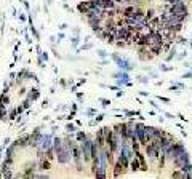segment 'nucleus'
<instances>
[{
    "label": "nucleus",
    "instance_id": "obj_12",
    "mask_svg": "<svg viewBox=\"0 0 192 179\" xmlns=\"http://www.w3.org/2000/svg\"><path fill=\"white\" fill-rule=\"evenodd\" d=\"M77 10H79V13L80 15H88V11L91 10V6H90V2L86 0V2H80L79 5H77Z\"/></svg>",
    "mask_w": 192,
    "mask_h": 179
},
{
    "label": "nucleus",
    "instance_id": "obj_4",
    "mask_svg": "<svg viewBox=\"0 0 192 179\" xmlns=\"http://www.w3.org/2000/svg\"><path fill=\"white\" fill-rule=\"evenodd\" d=\"M72 162L75 163V168H77V171H82V168H83V157H82V152H80V146L79 144H75L72 147Z\"/></svg>",
    "mask_w": 192,
    "mask_h": 179
},
{
    "label": "nucleus",
    "instance_id": "obj_5",
    "mask_svg": "<svg viewBox=\"0 0 192 179\" xmlns=\"http://www.w3.org/2000/svg\"><path fill=\"white\" fill-rule=\"evenodd\" d=\"M51 147H55L51 134H42V138H40V141H38V144H37L35 149H37V152H45V150L51 149Z\"/></svg>",
    "mask_w": 192,
    "mask_h": 179
},
{
    "label": "nucleus",
    "instance_id": "obj_32",
    "mask_svg": "<svg viewBox=\"0 0 192 179\" xmlns=\"http://www.w3.org/2000/svg\"><path fill=\"white\" fill-rule=\"evenodd\" d=\"M190 77H192V70L190 72H186L184 75H182V79H190Z\"/></svg>",
    "mask_w": 192,
    "mask_h": 179
},
{
    "label": "nucleus",
    "instance_id": "obj_18",
    "mask_svg": "<svg viewBox=\"0 0 192 179\" xmlns=\"http://www.w3.org/2000/svg\"><path fill=\"white\" fill-rule=\"evenodd\" d=\"M38 95H40V93H38V90H37V88H34V90H31V91L27 93V98H29V99H31V101L34 102V101L38 98Z\"/></svg>",
    "mask_w": 192,
    "mask_h": 179
},
{
    "label": "nucleus",
    "instance_id": "obj_27",
    "mask_svg": "<svg viewBox=\"0 0 192 179\" xmlns=\"http://www.w3.org/2000/svg\"><path fill=\"white\" fill-rule=\"evenodd\" d=\"M38 58H42V59L46 62V61H48V54H46L45 51H40V53H38Z\"/></svg>",
    "mask_w": 192,
    "mask_h": 179
},
{
    "label": "nucleus",
    "instance_id": "obj_10",
    "mask_svg": "<svg viewBox=\"0 0 192 179\" xmlns=\"http://www.w3.org/2000/svg\"><path fill=\"white\" fill-rule=\"evenodd\" d=\"M171 163L175 165L176 168H182L184 165L190 163V162H189V154H187V150H186V152H182V154H179V155H178L175 160H173Z\"/></svg>",
    "mask_w": 192,
    "mask_h": 179
},
{
    "label": "nucleus",
    "instance_id": "obj_40",
    "mask_svg": "<svg viewBox=\"0 0 192 179\" xmlns=\"http://www.w3.org/2000/svg\"><path fill=\"white\" fill-rule=\"evenodd\" d=\"M67 29V24H61V31H66Z\"/></svg>",
    "mask_w": 192,
    "mask_h": 179
},
{
    "label": "nucleus",
    "instance_id": "obj_33",
    "mask_svg": "<svg viewBox=\"0 0 192 179\" xmlns=\"http://www.w3.org/2000/svg\"><path fill=\"white\" fill-rule=\"evenodd\" d=\"M139 82H141V83H147L149 79H147V77H139Z\"/></svg>",
    "mask_w": 192,
    "mask_h": 179
},
{
    "label": "nucleus",
    "instance_id": "obj_23",
    "mask_svg": "<svg viewBox=\"0 0 192 179\" xmlns=\"http://www.w3.org/2000/svg\"><path fill=\"white\" fill-rule=\"evenodd\" d=\"M29 23H31V31H32L34 37H35V39H38V32L35 31V27H34V24H32V18H29Z\"/></svg>",
    "mask_w": 192,
    "mask_h": 179
},
{
    "label": "nucleus",
    "instance_id": "obj_19",
    "mask_svg": "<svg viewBox=\"0 0 192 179\" xmlns=\"http://www.w3.org/2000/svg\"><path fill=\"white\" fill-rule=\"evenodd\" d=\"M91 8H104L103 6V0H88Z\"/></svg>",
    "mask_w": 192,
    "mask_h": 179
},
{
    "label": "nucleus",
    "instance_id": "obj_28",
    "mask_svg": "<svg viewBox=\"0 0 192 179\" xmlns=\"http://www.w3.org/2000/svg\"><path fill=\"white\" fill-rule=\"evenodd\" d=\"M173 67H168V66H160V70H163V72H168V70H171Z\"/></svg>",
    "mask_w": 192,
    "mask_h": 179
},
{
    "label": "nucleus",
    "instance_id": "obj_30",
    "mask_svg": "<svg viewBox=\"0 0 192 179\" xmlns=\"http://www.w3.org/2000/svg\"><path fill=\"white\" fill-rule=\"evenodd\" d=\"M91 46H93L91 43H86V45H83V46H82V48H80V50H90V48H91Z\"/></svg>",
    "mask_w": 192,
    "mask_h": 179
},
{
    "label": "nucleus",
    "instance_id": "obj_35",
    "mask_svg": "<svg viewBox=\"0 0 192 179\" xmlns=\"http://www.w3.org/2000/svg\"><path fill=\"white\" fill-rule=\"evenodd\" d=\"M159 99H160V101H163V102H170V99H168V98H163V96H159Z\"/></svg>",
    "mask_w": 192,
    "mask_h": 179
},
{
    "label": "nucleus",
    "instance_id": "obj_2",
    "mask_svg": "<svg viewBox=\"0 0 192 179\" xmlns=\"http://www.w3.org/2000/svg\"><path fill=\"white\" fill-rule=\"evenodd\" d=\"M93 139L91 136H88L86 139L80 141L79 146H80V152H82V157L85 160V163H91V160H93V155H91V143H93Z\"/></svg>",
    "mask_w": 192,
    "mask_h": 179
},
{
    "label": "nucleus",
    "instance_id": "obj_39",
    "mask_svg": "<svg viewBox=\"0 0 192 179\" xmlns=\"http://www.w3.org/2000/svg\"><path fill=\"white\" fill-rule=\"evenodd\" d=\"M103 118H104V115H103V114H101V115H98V117H96V120H98V121H101Z\"/></svg>",
    "mask_w": 192,
    "mask_h": 179
},
{
    "label": "nucleus",
    "instance_id": "obj_6",
    "mask_svg": "<svg viewBox=\"0 0 192 179\" xmlns=\"http://www.w3.org/2000/svg\"><path fill=\"white\" fill-rule=\"evenodd\" d=\"M182 152H186V147H184V144L182 143H176L175 146H173L168 152L165 154V157H167V162H173L179 154H182Z\"/></svg>",
    "mask_w": 192,
    "mask_h": 179
},
{
    "label": "nucleus",
    "instance_id": "obj_14",
    "mask_svg": "<svg viewBox=\"0 0 192 179\" xmlns=\"http://www.w3.org/2000/svg\"><path fill=\"white\" fill-rule=\"evenodd\" d=\"M130 169H131L133 173H136V171H139V169H141V162H139L138 155L131 158V162H130Z\"/></svg>",
    "mask_w": 192,
    "mask_h": 179
},
{
    "label": "nucleus",
    "instance_id": "obj_20",
    "mask_svg": "<svg viewBox=\"0 0 192 179\" xmlns=\"http://www.w3.org/2000/svg\"><path fill=\"white\" fill-rule=\"evenodd\" d=\"M168 53H170V54L165 58L167 61H171L173 58H176V48H175V46H173V48H170V51H168Z\"/></svg>",
    "mask_w": 192,
    "mask_h": 179
},
{
    "label": "nucleus",
    "instance_id": "obj_9",
    "mask_svg": "<svg viewBox=\"0 0 192 179\" xmlns=\"http://www.w3.org/2000/svg\"><path fill=\"white\" fill-rule=\"evenodd\" d=\"M114 77L117 79V83L120 85V87H128V85H131V82H130V75H128V70L117 72V74H114Z\"/></svg>",
    "mask_w": 192,
    "mask_h": 179
},
{
    "label": "nucleus",
    "instance_id": "obj_11",
    "mask_svg": "<svg viewBox=\"0 0 192 179\" xmlns=\"http://www.w3.org/2000/svg\"><path fill=\"white\" fill-rule=\"evenodd\" d=\"M112 128H114V131H115L117 134L123 136L125 139L128 141V134H127V131H128V128H127V121H123V123H115Z\"/></svg>",
    "mask_w": 192,
    "mask_h": 179
},
{
    "label": "nucleus",
    "instance_id": "obj_13",
    "mask_svg": "<svg viewBox=\"0 0 192 179\" xmlns=\"http://www.w3.org/2000/svg\"><path fill=\"white\" fill-rule=\"evenodd\" d=\"M155 131H157L155 126H146V141H147V144L155 139Z\"/></svg>",
    "mask_w": 192,
    "mask_h": 179
},
{
    "label": "nucleus",
    "instance_id": "obj_17",
    "mask_svg": "<svg viewBox=\"0 0 192 179\" xmlns=\"http://www.w3.org/2000/svg\"><path fill=\"white\" fill-rule=\"evenodd\" d=\"M11 163H13V158H5V160H3V165H2L3 173H7V171H10V169H11Z\"/></svg>",
    "mask_w": 192,
    "mask_h": 179
},
{
    "label": "nucleus",
    "instance_id": "obj_21",
    "mask_svg": "<svg viewBox=\"0 0 192 179\" xmlns=\"http://www.w3.org/2000/svg\"><path fill=\"white\" fill-rule=\"evenodd\" d=\"M75 138H77V143H80V141H83V139H86V138H88V134H85L83 131H79Z\"/></svg>",
    "mask_w": 192,
    "mask_h": 179
},
{
    "label": "nucleus",
    "instance_id": "obj_26",
    "mask_svg": "<svg viewBox=\"0 0 192 179\" xmlns=\"http://www.w3.org/2000/svg\"><path fill=\"white\" fill-rule=\"evenodd\" d=\"M66 131H69V133H74V131H75V126H74L72 123H67V125H66Z\"/></svg>",
    "mask_w": 192,
    "mask_h": 179
},
{
    "label": "nucleus",
    "instance_id": "obj_24",
    "mask_svg": "<svg viewBox=\"0 0 192 179\" xmlns=\"http://www.w3.org/2000/svg\"><path fill=\"white\" fill-rule=\"evenodd\" d=\"M71 42H72V46H74V48H77V46H79V35H74L72 39H71Z\"/></svg>",
    "mask_w": 192,
    "mask_h": 179
},
{
    "label": "nucleus",
    "instance_id": "obj_37",
    "mask_svg": "<svg viewBox=\"0 0 192 179\" xmlns=\"http://www.w3.org/2000/svg\"><path fill=\"white\" fill-rule=\"evenodd\" d=\"M21 2H23V5H24V8H26V10H27V8H29V3L26 2V0H21Z\"/></svg>",
    "mask_w": 192,
    "mask_h": 179
},
{
    "label": "nucleus",
    "instance_id": "obj_7",
    "mask_svg": "<svg viewBox=\"0 0 192 179\" xmlns=\"http://www.w3.org/2000/svg\"><path fill=\"white\" fill-rule=\"evenodd\" d=\"M112 59L115 61V62H117V66H119V69H122V70H131L133 69V64L130 62V61H127V59H125V58H120V56L117 54V53H114L112 54Z\"/></svg>",
    "mask_w": 192,
    "mask_h": 179
},
{
    "label": "nucleus",
    "instance_id": "obj_36",
    "mask_svg": "<svg viewBox=\"0 0 192 179\" xmlns=\"http://www.w3.org/2000/svg\"><path fill=\"white\" fill-rule=\"evenodd\" d=\"M149 104H152V107H155V109H159V104H157V102H154V101H151V102H149Z\"/></svg>",
    "mask_w": 192,
    "mask_h": 179
},
{
    "label": "nucleus",
    "instance_id": "obj_3",
    "mask_svg": "<svg viewBox=\"0 0 192 179\" xmlns=\"http://www.w3.org/2000/svg\"><path fill=\"white\" fill-rule=\"evenodd\" d=\"M112 166H114L112 176L114 177H120V176H123L125 173H127V169L130 168V162H128V160H125V158L117 157V160H115V163Z\"/></svg>",
    "mask_w": 192,
    "mask_h": 179
},
{
    "label": "nucleus",
    "instance_id": "obj_1",
    "mask_svg": "<svg viewBox=\"0 0 192 179\" xmlns=\"http://www.w3.org/2000/svg\"><path fill=\"white\" fill-rule=\"evenodd\" d=\"M144 149V154H146V157L149 158L151 163H159V158H160V144H157L155 141H152V143L146 144L142 147Z\"/></svg>",
    "mask_w": 192,
    "mask_h": 179
},
{
    "label": "nucleus",
    "instance_id": "obj_16",
    "mask_svg": "<svg viewBox=\"0 0 192 179\" xmlns=\"http://www.w3.org/2000/svg\"><path fill=\"white\" fill-rule=\"evenodd\" d=\"M159 18V15L155 13V10H154V8H147L146 10V19L151 23V21H155Z\"/></svg>",
    "mask_w": 192,
    "mask_h": 179
},
{
    "label": "nucleus",
    "instance_id": "obj_34",
    "mask_svg": "<svg viewBox=\"0 0 192 179\" xmlns=\"http://www.w3.org/2000/svg\"><path fill=\"white\" fill-rule=\"evenodd\" d=\"M178 42H179L181 45H186V43H187V40H186V39H178Z\"/></svg>",
    "mask_w": 192,
    "mask_h": 179
},
{
    "label": "nucleus",
    "instance_id": "obj_41",
    "mask_svg": "<svg viewBox=\"0 0 192 179\" xmlns=\"http://www.w3.org/2000/svg\"><path fill=\"white\" fill-rule=\"evenodd\" d=\"M125 3H127V0H125Z\"/></svg>",
    "mask_w": 192,
    "mask_h": 179
},
{
    "label": "nucleus",
    "instance_id": "obj_8",
    "mask_svg": "<svg viewBox=\"0 0 192 179\" xmlns=\"http://www.w3.org/2000/svg\"><path fill=\"white\" fill-rule=\"evenodd\" d=\"M136 50H138V58L141 61H151L152 58H155L149 46H136Z\"/></svg>",
    "mask_w": 192,
    "mask_h": 179
},
{
    "label": "nucleus",
    "instance_id": "obj_22",
    "mask_svg": "<svg viewBox=\"0 0 192 179\" xmlns=\"http://www.w3.org/2000/svg\"><path fill=\"white\" fill-rule=\"evenodd\" d=\"M175 90H184V85H182V83H175V85H171V91H175Z\"/></svg>",
    "mask_w": 192,
    "mask_h": 179
},
{
    "label": "nucleus",
    "instance_id": "obj_25",
    "mask_svg": "<svg viewBox=\"0 0 192 179\" xmlns=\"http://www.w3.org/2000/svg\"><path fill=\"white\" fill-rule=\"evenodd\" d=\"M31 102H32L31 99H29V98H26V99H24V102H23L21 106H23L24 109H29V106H31Z\"/></svg>",
    "mask_w": 192,
    "mask_h": 179
},
{
    "label": "nucleus",
    "instance_id": "obj_38",
    "mask_svg": "<svg viewBox=\"0 0 192 179\" xmlns=\"http://www.w3.org/2000/svg\"><path fill=\"white\" fill-rule=\"evenodd\" d=\"M86 114H88V115H93V114H94V110H93V109H90V110H86Z\"/></svg>",
    "mask_w": 192,
    "mask_h": 179
},
{
    "label": "nucleus",
    "instance_id": "obj_15",
    "mask_svg": "<svg viewBox=\"0 0 192 179\" xmlns=\"http://www.w3.org/2000/svg\"><path fill=\"white\" fill-rule=\"evenodd\" d=\"M18 149H19V147H18L15 143H13L11 146H8V147H7V152H5V157H7V158H15V154H16Z\"/></svg>",
    "mask_w": 192,
    "mask_h": 179
},
{
    "label": "nucleus",
    "instance_id": "obj_31",
    "mask_svg": "<svg viewBox=\"0 0 192 179\" xmlns=\"http://www.w3.org/2000/svg\"><path fill=\"white\" fill-rule=\"evenodd\" d=\"M99 101L103 102V106H109V104H111V101H107V99H103V98H101Z\"/></svg>",
    "mask_w": 192,
    "mask_h": 179
},
{
    "label": "nucleus",
    "instance_id": "obj_29",
    "mask_svg": "<svg viewBox=\"0 0 192 179\" xmlns=\"http://www.w3.org/2000/svg\"><path fill=\"white\" fill-rule=\"evenodd\" d=\"M98 54L101 56V58H106V56H107V53H106L104 50H98Z\"/></svg>",
    "mask_w": 192,
    "mask_h": 179
}]
</instances>
